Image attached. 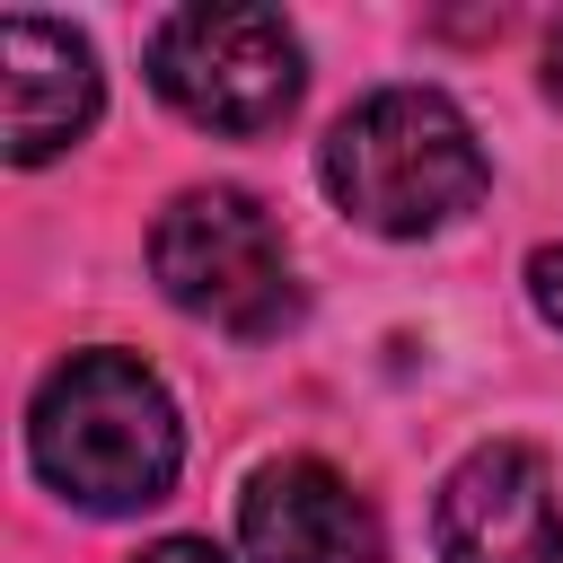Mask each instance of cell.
<instances>
[{
  "label": "cell",
  "mask_w": 563,
  "mask_h": 563,
  "mask_svg": "<svg viewBox=\"0 0 563 563\" xmlns=\"http://www.w3.org/2000/svg\"><path fill=\"white\" fill-rule=\"evenodd\" d=\"M26 457L70 510L123 519L167 501L185 466V422L158 369H141L132 352H70L26 405Z\"/></svg>",
  "instance_id": "6da1fadb"
},
{
  "label": "cell",
  "mask_w": 563,
  "mask_h": 563,
  "mask_svg": "<svg viewBox=\"0 0 563 563\" xmlns=\"http://www.w3.org/2000/svg\"><path fill=\"white\" fill-rule=\"evenodd\" d=\"M325 194L378 238H431L484 202V141L440 88H378L325 132Z\"/></svg>",
  "instance_id": "7a4b0ae2"
},
{
  "label": "cell",
  "mask_w": 563,
  "mask_h": 563,
  "mask_svg": "<svg viewBox=\"0 0 563 563\" xmlns=\"http://www.w3.org/2000/svg\"><path fill=\"white\" fill-rule=\"evenodd\" d=\"M150 273H158V290H167L185 317H202V325H220V334H238V343H264V334H282V325L299 317L290 238H282V220H273L255 194H238V185H194V194H176V202L158 211V229H150Z\"/></svg>",
  "instance_id": "3957f363"
},
{
  "label": "cell",
  "mask_w": 563,
  "mask_h": 563,
  "mask_svg": "<svg viewBox=\"0 0 563 563\" xmlns=\"http://www.w3.org/2000/svg\"><path fill=\"white\" fill-rule=\"evenodd\" d=\"M299 79H308V62H299V35L282 9L211 0V9L158 18V35H150V88L185 123L229 132V141L273 132L299 106Z\"/></svg>",
  "instance_id": "277c9868"
},
{
  "label": "cell",
  "mask_w": 563,
  "mask_h": 563,
  "mask_svg": "<svg viewBox=\"0 0 563 563\" xmlns=\"http://www.w3.org/2000/svg\"><path fill=\"white\" fill-rule=\"evenodd\" d=\"M440 563H563V484L537 449L484 440L449 466L431 501Z\"/></svg>",
  "instance_id": "5b68a950"
},
{
  "label": "cell",
  "mask_w": 563,
  "mask_h": 563,
  "mask_svg": "<svg viewBox=\"0 0 563 563\" xmlns=\"http://www.w3.org/2000/svg\"><path fill=\"white\" fill-rule=\"evenodd\" d=\"M246 563H378V510L325 457H273L238 493Z\"/></svg>",
  "instance_id": "8992f818"
},
{
  "label": "cell",
  "mask_w": 563,
  "mask_h": 563,
  "mask_svg": "<svg viewBox=\"0 0 563 563\" xmlns=\"http://www.w3.org/2000/svg\"><path fill=\"white\" fill-rule=\"evenodd\" d=\"M97 123V53L62 18H0V132L18 167L62 158Z\"/></svg>",
  "instance_id": "52a82bcc"
},
{
  "label": "cell",
  "mask_w": 563,
  "mask_h": 563,
  "mask_svg": "<svg viewBox=\"0 0 563 563\" xmlns=\"http://www.w3.org/2000/svg\"><path fill=\"white\" fill-rule=\"evenodd\" d=\"M528 299H537V317L563 334V238H545V246L528 255Z\"/></svg>",
  "instance_id": "ba28073f"
},
{
  "label": "cell",
  "mask_w": 563,
  "mask_h": 563,
  "mask_svg": "<svg viewBox=\"0 0 563 563\" xmlns=\"http://www.w3.org/2000/svg\"><path fill=\"white\" fill-rule=\"evenodd\" d=\"M141 563H229V554H220L211 537H158V545H150Z\"/></svg>",
  "instance_id": "9c48e42d"
},
{
  "label": "cell",
  "mask_w": 563,
  "mask_h": 563,
  "mask_svg": "<svg viewBox=\"0 0 563 563\" xmlns=\"http://www.w3.org/2000/svg\"><path fill=\"white\" fill-rule=\"evenodd\" d=\"M545 97L563 106V18H554V35H545Z\"/></svg>",
  "instance_id": "30bf717a"
}]
</instances>
